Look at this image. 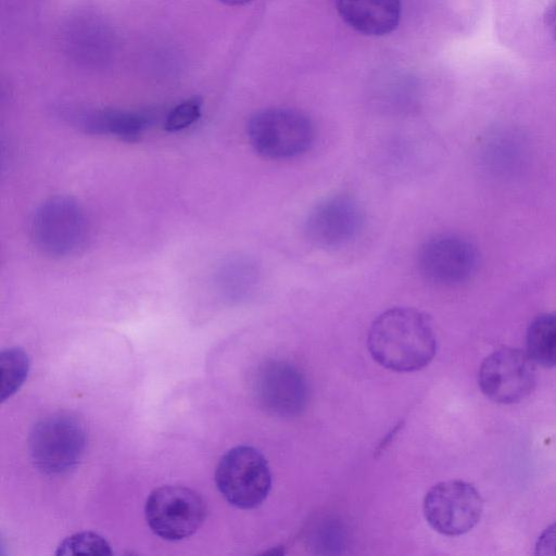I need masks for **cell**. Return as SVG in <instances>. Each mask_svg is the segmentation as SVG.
Instances as JSON below:
<instances>
[{
  "instance_id": "6da1fadb",
  "label": "cell",
  "mask_w": 556,
  "mask_h": 556,
  "mask_svg": "<svg viewBox=\"0 0 556 556\" xmlns=\"http://www.w3.org/2000/svg\"><path fill=\"white\" fill-rule=\"evenodd\" d=\"M368 351L382 367L399 372L426 367L437 352L431 318L412 307H392L372 321Z\"/></svg>"
},
{
  "instance_id": "7a4b0ae2",
  "label": "cell",
  "mask_w": 556,
  "mask_h": 556,
  "mask_svg": "<svg viewBox=\"0 0 556 556\" xmlns=\"http://www.w3.org/2000/svg\"><path fill=\"white\" fill-rule=\"evenodd\" d=\"M247 134L254 151L271 160L299 156L315 139L308 116L289 108H268L254 113L248 122Z\"/></svg>"
},
{
  "instance_id": "3957f363",
  "label": "cell",
  "mask_w": 556,
  "mask_h": 556,
  "mask_svg": "<svg viewBox=\"0 0 556 556\" xmlns=\"http://www.w3.org/2000/svg\"><path fill=\"white\" fill-rule=\"evenodd\" d=\"M87 443L85 424L71 413L52 414L33 428L28 447L38 469L55 475L74 468Z\"/></svg>"
},
{
  "instance_id": "277c9868",
  "label": "cell",
  "mask_w": 556,
  "mask_h": 556,
  "mask_svg": "<svg viewBox=\"0 0 556 556\" xmlns=\"http://www.w3.org/2000/svg\"><path fill=\"white\" fill-rule=\"evenodd\" d=\"M85 211L72 198L58 195L42 202L30 222V233L36 247L50 256L76 254L88 238Z\"/></svg>"
},
{
  "instance_id": "5b68a950",
  "label": "cell",
  "mask_w": 556,
  "mask_h": 556,
  "mask_svg": "<svg viewBox=\"0 0 556 556\" xmlns=\"http://www.w3.org/2000/svg\"><path fill=\"white\" fill-rule=\"evenodd\" d=\"M215 482L225 500L235 507L260 506L271 488V473L264 455L249 445L230 448L219 459Z\"/></svg>"
},
{
  "instance_id": "8992f818",
  "label": "cell",
  "mask_w": 556,
  "mask_h": 556,
  "mask_svg": "<svg viewBox=\"0 0 556 556\" xmlns=\"http://www.w3.org/2000/svg\"><path fill=\"white\" fill-rule=\"evenodd\" d=\"M146 520L160 538L179 541L191 536L205 518V504L193 490L164 485L153 490L144 506Z\"/></svg>"
},
{
  "instance_id": "52a82bcc",
  "label": "cell",
  "mask_w": 556,
  "mask_h": 556,
  "mask_svg": "<svg viewBox=\"0 0 556 556\" xmlns=\"http://www.w3.org/2000/svg\"><path fill=\"white\" fill-rule=\"evenodd\" d=\"M483 502L470 483L450 480L433 485L424 498V515L437 532L455 536L470 531L480 520Z\"/></svg>"
},
{
  "instance_id": "ba28073f",
  "label": "cell",
  "mask_w": 556,
  "mask_h": 556,
  "mask_svg": "<svg viewBox=\"0 0 556 556\" xmlns=\"http://www.w3.org/2000/svg\"><path fill=\"white\" fill-rule=\"evenodd\" d=\"M534 363L527 353L502 348L484 358L479 369V386L490 400L513 404L527 397L535 386Z\"/></svg>"
},
{
  "instance_id": "9c48e42d",
  "label": "cell",
  "mask_w": 556,
  "mask_h": 556,
  "mask_svg": "<svg viewBox=\"0 0 556 556\" xmlns=\"http://www.w3.org/2000/svg\"><path fill=\"white\" fill-rule=\"evenodd\" d=\"M364 222L359 202L350 194L339 193L321 200L309 211L304 232L314 245L334 249L355 239Z\"/></svg>"
},
{
  "instance_id": "30bf717a",
  "label": "cell",
  "mask_w": 556,
  "mask_h": 556,
  "mask_svg": "<svg viewBox=\"0 0 556 556\" xmlns=\"http://www.w3.org/2000/svg\"><path fill=\"white\" fill-rule=\"evenodd\" d=\"M417 261L419 270L427 280L440 286H455L465 282L475 274L478 252L465 238L443 233L421 244Z\"/></svg>"
},
{
  "instance_id": "8fae6325",
  "label": "cell",
  "mask_w": 556,
  "mask_h": 556,
  "mask_svg": "<svg viewBox=\"0 0 556 556\" xmlns=\"http://www.w3.org/2000/svg\"><path fill=\"white\" fill-rule=\"evenodd\" d=\"M255 393L269 413L290 417L301 413L307 402V384L303 375L283 361H269L256 374Z\"/></svg>"
},
{
  "instance_id": "7c38bea8",
  "label": "cell",
  "mask_w": 556,
  "mask_h": 556,
  "mask_svg": "<svg viewBox=\"0 0 556 556\" xmlns=\"http://www.w3.org/2000/svg\"><path fill=\"white\" fill-rule=\"evenodd\" d=\"M336 7L350 27L368 36L390 34L401 16V0H336Z\"/></svg>"
},
{
  "instance_id": "4fadbf2b",
  "label": "cell",
  "mask_w": 556,
  "mask_h": 556,
  "mask_svg": "<svg viewBox=\"0 0 556 556\" xmlns=\"http://www.w3.org/2000/svg\"><path fill=\"white\" fill-rule=\"evenodd\" d=\"M150 121L144 113L124 111H96L79 117L87 132L111 134L128 142L137 141Z\"/></svg>"
},
{
  "instance_id": "5bb4252c",
  "label": "cell",
  "mask_w": 556,
  "mask_h": 556,
  "mask_svg": "<svg viewBox=\"0 0 556 556\" xmlns=\"http://www.w3.org/2000/svg\"><path fill=\"white\" fill-rule=\"evenodd\" d=\"M527 354L543 367H556V313L535 317L528 327Z\"/></svg>"
},
{
  "instance_id": "9a60e30c",
  "label": "cell",
  "mask_w": 556,
  "mask_h": 556,
  "mask_svg": "<svg viewBox=\"0 0 556 556\" xmlns=\"http://www.w3.org/2000/svg\"><path fill=\"white\" fill-rule=\"evenodd\" d=\"M260 282L256 263L247 256L226 260L217 271V286L229 295L249 294Z\"/></svg>"
},
{
  "instance_id": "2e32d148",
  "label": "cell",
  "mask_w": 556,
  "mask_h": 556,
  "mask_svg": "<svg viewBox=\"0 0 556 556\" xmlns=\"http://www.w3.org/2000/svg\"><path fill=\"white\" fill-rule=\"evenodd\" d=\"M1 367V402L11 397L24 383L28 370L29 359L20 348L3 350L0 354Z\"/></svg>"
},
{
  "instance_id": "e0dca14e",
  "label": "cell",
  "mask_w": 556,
  "mask_h": 556,
  "mask_svg": "<svg viewBox=\"0 0 556 556\" xmlns=\"http://www.w3.org/2000/svg\"><path fill=\"white\" fill-rule=\"evenodd\" d=\"M111 555V546L94 532H80L64 539L58 547L56 555Z\"/></svg>"
},
{
  "instance_id": "ac0fdd59",
  "label": "cell",
  "mask_w": 556,
  "mask_h": 556,
  "mask_svg": "<svg viewBox=\"0 0 556 556\" xmlns=\"http://www.w3.org/2000/svg\"><path fill=\"white\" fill-rule=\"evenodd\" d=\"M202 99L199 97L189 98L177 104L167 114L164 122L166 131H179L195 123L201 116Z\"/></svg>"
},
{
  "instance_id": "d6986e66",
  "label": "cell",
  "mask_w": 556,
  "mask_h": 556,
  "mask_svg": "<svg viewBox=\"0 0 556 556\" xmlns=\"http://www.w3.org/2000/svg\"><path fill=\"white\" fill-rule=\"evenodd\" d=\"M535 553L538 555H556V523H553L544 530L539 536Z\"/></svg>"
},
{
  "instance_id": "ffe728a7",
  "label": "cell",
  "mask_w": 556,
  "mask_h": 556,
  "mask_svg": "<svg viewBox=\"0 0 556 556\" xmlns=\"http://www.w3.org/2000/svg\"><path fill=\"white\" fill-rule=\"evenodd\" d=\"M543 20L546 30L556 41V0H551L546 7Z\"/></svg>"
},
{
  "instance_id": "44dd1931",
  "label": "cell",
  "mask_w": 556,
  "mask_h": 556,
  "mask_svg": "<svg viewBox=\"0 0 556 556\" xmlns=\"http://www.w3.org/2000/svg\"><path fill=\"white\" fill-rule=\"evenodd\" d=\"M224 4H227V5H242V4H245L252 0H217Z\"/></svg>"
}]
</instances>
